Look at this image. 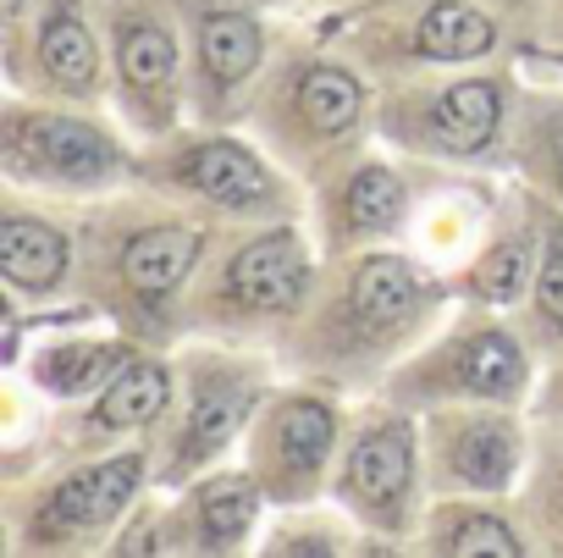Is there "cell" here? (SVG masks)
Wrapping results in <instances>:
<instances>
[{
    "label": "cell",
    "mask_w": 563,
    "mask_h": 558,
    "mask_svg": "<svg viewBox=\"0 0 563 558\" xmlns=\"http://www.w3.org/2000/svg\"><path fill=\"white\" fill-rule=\"evenodd\" d=\"M155 492V486H150ZM139 497L133 503V514L122 519V530L111 536V547L106 552H117V558H172V530H166V492L161 497Z\"/></svg>",
    "instance_id": "cell-29"
},
{
    "label": "cell",
    "mask_w": 563,
    "mask_h": 558,
    "mask_svg": "<svg viewBox=\"0 0 563 558\" xmlns=\"http://www.w3.org/2000/svg\"><path fill=\"white\" fill-rule=\"evenodd\" d=\"M420 437L431 497H519L536 415L525 420L514 404H437L420 415Z\"/></svg>",
    "instance_id": "cell-16"
},
{
    "label": "cell",
    "mask_w": 563,
    "mask_h": 558,
    "mask_svg": "<svg viewBox=\"0 0 563 558\" xmlns=\"http://www.w3.org/2000/svg\"><path fill=\"white\" fill-rule=\"evenodd\" d=\"M415 547L448 552V558H525V552H536L514 497H431V508L415 530Z\"/></svg>",
    "instance_id": "cell-24"
},
{
    "label": "cell",
    "mask_w": 563,
    "mask_h": 558,
    "mask_svg": "<svg viewBox=\"0 0 563 558\" xmlns=\"http://www.w3.org/2000/svg\"><path fill=\"white\" fill-rule=\"evenodd\" d=\"M321 40H332L349 62L387 84L404 73L497 62L508 23L486 0H376V7H343L332 18V34Z\"/></svg>",
    "instance_id": "cell-12"
},
{
    "label": "cell",
    "mask_w": 563,
    "mask_h": 558,
    "mask_svg": "<svg viewBox=\"0 0 563 558\" xmlns=\"http://www.w3.org/2000/svg\"><path fill=\"white\" fill-rule=\"evenodd\" d=\"M265 12H288V7H310V0H260Z\"/></svg>",
    "instance_id": "cell-34"
},
{
    "label": "cell",
    "mask_w": 563,
    "mask_h": 558,
    "mask_svg": "<svg viewBox=\"0 0 563 558\" xmlns=\"http://www.w3.org/2000/svg\"><path fill=\"white\" fill-rule=\"evenodd\" d=\"M541 354L525 338V327L503 310L459 305L409 360L393 365V376L376 387L382 398L426 415L437 404H514L530 409L541 387Z\"/></svg>",
    "instance_id": "cell-10"
},
{
    "label": "cell",
    "mask_w": 563,
    "mask_h": 558,
    "mask_svg": "<svg viewBox=\"0 0 563 558\" xmlns=\"http://www.w3.org/2000/svg\"><path fill=\"white\" fill-rule=\"evenodd\" d=\"M327 497L371 536V547H415V530L431 508L420 415L382 393L349 409Z\"/></svg>",
    "instance_id": "cell-11"
},
{
    "label": "cell",
    "mask_w": 563,
    "mask_h": 558,
    "mask_svg": "<svg viewBox=\"0 0 563 558\" xmlns=\"http://www.w3.org/2000/svg\"><path fill=\"white\" fill-rule=\"evenodd\" d=\"M420 205V161L360 150L332 177L310 188V232L321 254H354L376 243H404Z\"/></svg>",
    "instance_id": "cell-18"
},
{
    "label": "cell",
    "mask_w": 563,
    "mask_h": 558,
    "mask_svg": "<svg viewBox=\"0 0 563 558\" xmlns=\"http://www.w3.org/2000/svg\"><path fill=\"white\" fill-rule=\"evenodd\" d=\"M541 194L514 183L497 194L492 221L475 243V254L453 271V294L459 305H481V310H503L519 316L530 283H536V265H541Z\"/></svg>",
    "instance_id": "cell-22"
},
{
    "label": "cell",
    "mask_w": 563,
    "mask_h": 558,
    "mask_svg": "<svg viewBox=\"0 0 563 558\" xmlns=\"http://www.w3.org/2000/svg\"><path fill=\"white\" fill-rule=\"evenodd\" d=\"M243 122L305 188H316L376 139V78L332 40H282Z\"/></svg>",
    "instance_id": "cell-4"
},
{
    "label": "cell",
    "mask_w": 563,
    "mask_h": 558,
    "mask_svg": "<svg viewBox=\"0 0 563 558\" xmlns=\"http://www.w3.org/2000/svg\"><path fill=\"white\" fill-rule=\"evenodd\" d=\"M106 56H111V111L139 139L155 144L194 122L188 45L172 0H100Z\"/></svg>",
    "instance_id": "cell-13"
},
{
    "label": "cell",
    "mask_w": 563,
    "mask_h": 558,
    "mask_svg": "<svg viewBox=\"0 0 563 558\" xmlns=\"http://www.w3.org/2000/svg\"><path fill=\"white\" fill-rule=\"evenodd\" d=\"M56 205L62 199L7 183V199H0V283L12 294V310H45L56 299H73L78 288V221H67Z\"/></svg>",
    "instance_id": "cell-20"
},
{
    "label": "cell",
    "mask_w": 563,
    "mask_h": 558,
    "mask_svg": "<svg viewBox=\"0 0 563 558\" xmlns=\"http://www.w3.org/2000/svg\"><path fill=\"white\" fill-rule=\"evenodd\" d=\"M508 172L541 199L563 205V84H519Z\"/></svg>",
    "instance_id": "cell-25"
},
{
    "label": "cell",
    "mask_w": 563,
    "mask_h": 558,
    "mask_svg": "<svg viewBox=\"0 0 563 558\" xmlns=\"http://www.w3.org/2000/svg\"><path fill=\"white\" fill-rule=\"evenodd\" d=\"M188 45V89L194 122L232 128L249 117L254 84L276 51V29L260 0H172Z\"/></svg>",
    "instance_id": "cell-17"
},
{
    "label": "cell",
    "mask_w": 563,
    "mask_h": 558,
    "mask_svg": "<svg viewBox=\"0 0 563 558\" xmlns=\"http://www.w3.org/2000/svg\"><path fill=\"white\" fill-rule=\"evenodd\" d=\"M100 316H67L62 327H51L29 354H18V365L12 371H23L29 376V387L40 393V398H51L56 409L62 404H84V398H95L100 387H111L133 360H139V349H150V343H139V338H128L122 327H95Z\"/></svg>",
    "instance_id": "cell-23"
},
{
    "label": "cell",
    "mask_w": 563,
    "mask_h": 558,
    "mask_svg": "<svg viewBox=\"0 0 563 558\" xmlns=\"http://www.w3.org/2000/svg\"><path fill=\"white\" fill-rule=\"evenodd\" d=\"M0 172L12 188L89 205L139 183V139L95 106L7 95L0 106Z\"/></svg>",
    "instance_id": "cell-9"
},
{
    "label": "cell",
    "mask_w": 563,
    "mask_h": 558,
    "mask_svg": "<svg viewBox=\"0 0 563 558\" xmlns=\"http://www.w3.org/2000/svg\"><path fill=\"white\" fill-rule=\"evenodd\" d=\"M530 62H536V67H552V73L563 78V51H552V45H547V51H530Z\"/></svg>",
    "instance_id": "cell-33"
},
{
    "label": "cell",
    "mask_w": 563,
    "mask_h": 558,
    "mask_svg": "<svg viewBox=\"0 0 563 558\" xmlns=\"http://www.w3.org/2000/svg\"><path fill=\"white\" fill-rule=\"evenodd\" d=\"M486 7L503 12V23H508V18H536V29H541V18H547L552 0H486Z\"/></svg>",
    "instance_id": "cell-31"
},
{
    "label": "cell",
    "mask_w": 563,
    "mask_h": 558,
    "mask_svg": "<svg viewBox=\"0 0 563 558\" xmlns=\"http://www.w3.org/2000/svg\"><path fill=\"white\" fill-rule=\"evenodd\" d=\"M139 183L194 205L216 227H254L310 216V188L282 166L254 133L183 122L177 133L139 144Z\"/></svg>",
    "instance_id": "cell-8"
},
{
    "label": "cell",
    "mask_w": 563,
    "mask_h": 558,
    "mask_svg": "<svg viewBox=\"0 0 563 558\" xmlns=\"http://www.w3.org/2000/svg\"><path fill=\"white\" fill-rule=\"evenodd\" d=\"M150 486H155L150 442H128V448L89 453V459H51V470L12 475L7 552H18V558L106 552Z\"/></svg>",
    "instance_id": "cell-7"
},
{
    "label": "cell",
    "mask_w": 563,
    "mask_h": 558,
    "mask_svg": "<svg viewBox=\"0 0 563 558\" xmlns=\"http://www.w3.org/2000/svg\"><path fill=\"white\" fill-rule=\"evenodd\" d=\"M541 221H547V232H541V265H536V283H530V294H525V305H519L514 321L525 327V338L536 343V354L552 360V354H563V205L541 199Z\"/></svg>",
    "instance_id": "cell-27"
},
{
    "label": "cell",
    "mask_w": 563,
    "mask_h": 558,
    "mask_svg": "<svg viewBox=\"0 0 563 558\" xmlns=\"http://www.w3.org/2000/svg\"><path fill=\"white\" fill-rule=\"evenodd\" d=\"M338 7H376V0H338Z\"/></svg>",
    "instance_id": "cell-35"
},
{
    "label": "cell",
    "mask_w": 563,
    "mask_h": 558,
    "mask_svg": "<svg viewBox=\"0 0 563 558\" xmlns=\"http://www.w3.org/2000/svg\"><path fill=\"white\" fill-rule=\"evenodd\" d=\"M530 415L563 426V354H552V360L541 365V387H536V398H530Z\"/></svg>",
    "instance_id": "cell-30"
},
{
    "label": "cell",
    "mask_w": 563,
    "mask_h": 558,
    "mask_svg": "<svg viewBox=\"0 0 563 558\" xmlns=\"http://www.w3.org/2000/svg\"><path fill=\"white\" fill-rule=\"evenodd\" d=\"M265 519H271V497L260 492L254 470L232 459L166 492V530H172V552L183 558L260 552Z\"/></svg>",
    "instance_id": "cell-21"
},
{
    "label": "cell",
    "mask_w": 563,
    "mask_h": 558,
    "mask_svg": "<svg viewBox=\"0 0 563 558\" xmlns=\"http://www.w3.org/2000/svg\"><path fill=\"white\" fill-rule=\"evenodd\" d=\"M321 243L310 216L221 227L194 288L183 299V338L221 343H282L321 288Z\"/></svg>",
    "instance_id": "cell-3"
},
{
    "label": "cell",
    "mask_w": 563,
    "mask_h": 558,
    "mask_svg": "<svg viewBox=\"0 0 563 558\" xmlns=\"http://www.w3.org/2000/svg\"><path fill=\"white\" fill-rule=\"evenodd\" d=\"M276 387V365L260 343L183 338L177 343V404L150 437L155 492H177L194 475L243 453L260 404Z\"/></svg>",
    "instance_id": "cell-6"
},
{
    "label": "cell",
    "mask_w": 563,
    "mask_h": 558,
    "mask_svg": "<svg viewBox=\"0 0 563 558\" xmlns=\"http://www.w3.org/2000/svg\"><path fill=\"white\" fill-rule=\"evenodd\" d=\"M216 221L194 205L133 183L122 194L89 199L78 216V288L100 321L122 327L150 349L183 343V299L216 243Z\"/></svg>",
    "instance_id": "cell-2"
},
{
    "label": "cell",
    "mask_w": 563,
    "mask_h": 558,
    "mask_svg": "<svg viewBox=\"0 0 563 558\" xmlns=\"http://www.w3.org/2000/svg\"><path fill=\"white\" fill-rule=\"evenodd\" d=\"M7 84L34 100L62 106H111V56L100 0H34V12L0 34Z\"/></svg>",
    "instance_id": "cell-15"
},
{
    "label": "cell",
    "mask_w": 563,
    "mask_h": 558,
    "mask_svg": "<svg viewBox=\"0 0 563 558\" xmlns=\"http://www.w3.org/2000/svg\"><path fill=\"white\" fill-rule=\"evenodd\" d=\"M514 503L525 514L536 552H563V426L536 420V453Z\"/></svg>",
    "instance_id": "cell-28"
},
{
    "label": "cell",
    "mask_w": 563,
    "mask_h": 558,
    "mask_svg": "<svg viewBox=\"0 0 563 558\" xmlns=\"http://www.w3.org/2000/svg\"><path fill=\"white\" fill-rule=\"evenodd\" d=\"M172 404H177V354L139 349V360L111 387H100L84 404H62V415L45 431V453L89 459V453H111L128 442H150L166 426Z\"/></svg>",
    "instance_id": "cell-19"
},
{
    "label": "cell",
    "mask_w": 563,
    "mask_h": 558,
    "mask_svg": "<svg viewBox=\"0 0 563 558\" xmlns=\"http://www.w3.org/2000/svg\"><path fill=\"white\" fill-rule=\"evenodd\" d=\"M365 547H371V536L332 497L271 508L265 536H260V552H271V558H349V552H365Z\"/></svg>",
    "instance_id": "cell-26"
},
{
    "label": "cell",
    "mask_w": 563,
    "mask_h": 558,
    "mask_svg": "<svg viewBox=\"0 0 563 558\" xmlns=\"http://www.w3.org/2000/svg\"><path fill=\"white\" fill-rule=\"evenodd\" d=\"M343 431H349L343 387L316 382V376L271 387V398L260 404V415L243 437V464L254 470L271 508L321 503L332 492Z\"/></svg>",
    "instance_id": "cell-14"
},
{
    "label": "cell",
    "mask_w": 563,
    "mask_h": 558,
    "mask_svg": "<svg viewBox=\"0 0 563 558\" xmlns=\"http://www.w3.org/2000/svg\"><path fill=\"white\" fill-rule=\"evenodd\" d=\"M453 305V276L409 243L327 254L305 321L282 338V365L332 387H382Z\"/></svg>",
    "instance_id": "cell-1"
},
{
    "label": "cell",
    "mask_w": 563,
    "mask_h": 558,
    "mask_svg": "<svg viewBox=\"0 0 563 558\" xmlns=\"http://www.w3.org/2000/svg\"><path fill=\"white\" fill-rule=\"evenodd\" d=\"M541 34L552 40V51H563V0H552L547 18H541Z\"/></svg>",
    "instance_id": "cell-32"
},
{
    "label": "cell",
    "mask_w": 563,
    "mask_h": 558,
    "mask_svg": "<svg viewBox=\"0 0 563 558\" xmlns=\"http://www.w3.org/2000/svg\"><path fill=\"white\" fill-rule=\"evenodd\" d=\"M519 78L497 62L404 73L376 84V139L393 155L448 172L508 166Z\"/></svg>",
    "instance_id": "cell-5"
}]
</instances>
